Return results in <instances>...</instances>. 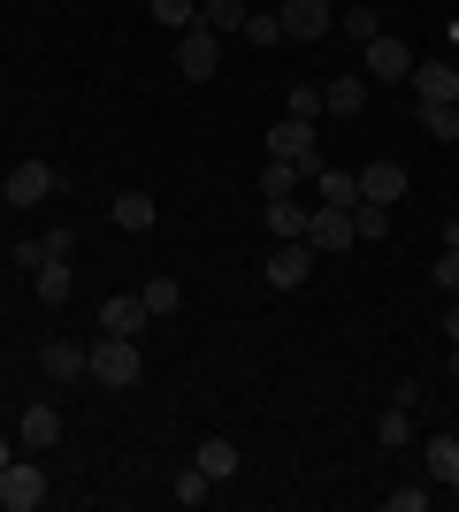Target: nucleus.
<instances>
[{"instance_id":"1","label":"nucleus","mask_w":459,"mask_h":512,"mask_svg":"<svg viewBox=\"0 0 459 512\" xmlns=\"http://www.w3.org/2000/svg\"><path fill=\"white\" fill-rule=\"evenodd\" d=\"M268 153H276V161H291L299 176H322V169H329V161H322V130L299 123V115H284V123L268 130Z\"/></svg>"},{"instance_id":"2","label":"nucleus","mask_w":459,"mask_h":512,"mask_svg":"<svg viewBox=\"0 0 459 512\" xmlns=\"http://www.w3.org/2000/svg\"><path fill=\"white\" fill-rule=\"evenodd\" d=\"M85 360H92V375H100L108 390H131L138 375H146V360H138V337H100Z\"/></svg>"},{"instance_id":"3","label":"nucleus","mask_w":459,"mask_h":512,"mask_svg":"<svg viewBox=\"0 0 459 512\" xmlns=\"http://www.w3.org/2000/svg\"><path fill=\"white\" fill-rule=\"evenodd\" d=\"M222 69V39L207 31V23H192V31H176V77L184 85H207Z\"/></svg>"},{"instance_id":"4","label":"nucleus","mask_w":459,"mask_h":512,"mask_svg":"<svg viewBox=\"0 0 459 512\" xmlns=\"http://www.w3.org/2000/svg\"><path fill=\"white\" fill-rule=\"evenodd\" d=\"M276 16H284V39L291 46H314L337 31V0H276Z\"/></svg>"},{"instance_id":"5","label":"nucleus","mask_w":459,"mask_h":512,"mask_svg":"<svg viewBox=\"0 0 459 512\" xmlns=\"http://www.w3.org/2000/svg\"><path fill=\"white\" fill-rule=\"evenodd\" d=\"M0 505H8V512H39L46 505V474H39L31 451H16V459L0 467Z\"/></svg>"},{"instance_id":"6","label":"nucleus","mask_w":459,"mask_h":512,"mask_svg":"<svg viewBox=\"0 0 459 512\" xmlns=\"http://www.w3.org/2000/svg\"><path fill=\"white\" fill-rule=\"evenodd\" d=\"M360 77H368V85H406V77H414V46H398L391 31L368 39L360 46Z\"/></svg>"},{"instance_id":"7","label":"nucleus","mask_w":459,"mask_h":512,"mask_svg":"<svg viewBox=\"0 0 459 512\" xmlns=\"http://www.w3.org/2000/svg\"><path fill=\"white\" fill-rule=\"evenodd\" d=\"M0 192H8V207H39V199L62 192V169H54V161H16Z\"/></svg>"},{"instance_id":"8","label":"nucleus","mask_w":459,"mask_h":512,"mask_svg":"<svg viewBox=\"0 0 459 512\" xmlns=\"http://www.w3.org/2000/svg\"><path fill=\"white\" fill-rule=\"evenodd\" d=\"M306 245H314V253H352V245H360V230H352V207H314V222H306Z\"/></svg>"},{"instance_id":"9","label":"nucleus","mask_w":459,"mask_h":512,"mask_svg":"<svg viewBox=\"0 0 459 512\" xmlns=\"http://www.w3.org/2000/svg\"><path fill=\"white\" fill-rule=\"evenodd\" d=\"M306 276H314V245H306V237H276V253H268V283H276V291H299Z\"/></svg>"},{"instance_id":"10","label":"nucleus","mask_w":459,"mask_h":512,"mask_svg":"<svg viewBox=\"0 0 459 512\" xmlns=\"http://www.w3.org/2000/svg\"><path fill=\"white\" fill-rule=\"evenodd\" d=\"M406 192H414V176L398 169V161H368V169H360V199H383V207H398Z\"/></svg>"},{"instance_id":"11","label":"nucleus","mask_w":459,"mask_h":512,"mask_svg":"<svg viewBox=\"0 0 459 512\" xmlns=\"http://www.w3.org/2000/svg\"><path fill=\"white\" fill-rule=\"evenodd\" d=\"M77 253V230H46V237H23L16 245V268L31 276V268H46V260H69Z\"/></svg>"},{"instance_id":"12","label":"nucleus","mask_w":459,"mask_h":512,"mask_svg":"<svg viewBox=\"0 0 459 512\" xmlns=\"http://www.w3.org/2000/svg\"><path fill=\"white\" fill-rule=\"evenodd\" d=\"M146 299H138V291H123V299H108L100 306V337H138V329H146Z\"/></svg>"},{"instance_id":"13","label":"nucleus","mask_w":459,"mask_h":512,"mask_svg":"<svg viewBox=\"0 0 459 512\" xmlns=\"http://www.w3.org/2000/svg\"><path fill=\"white\" fill-rule=\"evenodd\" d=\"M54 436H62V413H54V406H23V421H16L23 451H54Z\"/></svg>"},{"instance_id":"14","label":"nucleus","mask_w":459,"mask_h":512,"mask_svg":"<svg viewBox=\"0 0 459 512\" xmlns=\"http://www.w3.org/2000/svg\"><path fill=\"white\" fill-rule=\"evenodd\" d=\"M39 367H46V383H77V375H92V360H85V344H46L39 352Z\"/></svg>"},{"instance_id":"15","label":"nucleus","mask_w":459,"mask_h":512,"mask_svg":"<svg viewBox=\"0 0 459 512\" xmlns=\"http://www.w3.org/2000/svg\"><path fill=\"white\" fill-rule=\"evenodd\" d=\"M414 100H459V62H414Z\"/></svg>"},{"instance_id":"16","label":"nucleus","mask_w":459,"mask_h":512,"mask_svg":"<svg viewBox=\"0 0 459 512\" xmlns=\"http://www.w3.org/2000/svg\"><path fill=\"white\" fill-rule=\"evenodd\" d=\"M368 107V77L352 69V77H337V85H322V115H360Z\"/></svg>"},{"instance_id":"17","label":"nucleus","mask_w":459,"mask_h":512,"mask_svg":"<svg viewBox=\"0 0 459 512\" xmlns=\"http://www.w3.org/2000/svg\"><path fill=\"white\" fill-rule=\"evenodd\" d=\"M115 230H131V237H146L153 230V192H115Z\"/></svg>"},{"instance_id":"18","label":"nucleus","mask_w":459,"mask_h":512,"mask_svg":"<svg viewBox=\"0 0 459 512\" xmlns=\"http://www.w3.org/2000/svg\"><path fill=\"white\" fill-rule=\"evenodd\" d=\"M306 222H314V207H299V192L268 199V237H306Z\"/></svg>"},{"instance_id":"19","label":"nucleus","mask_w":459,"mask_h":512,"mask_svg":"<svg viewBox=\"0 0 459 512\" xmlns=\"http://www.w3.org/2000/svg\"><path fill=\"white\" fill-rule=\"evenodd\" d=\"M31 283H39V306H69V291H77L69 260H46V268H31Z\"/></svg>"},{"instance_id":"20","label":"nucleus","mask_w":459,"mask_h":512,"mask_svg":"<svg viewBox=\"0 0 459 512\" xmlns=\"http://www.w3.org/2000/svg\"><path fill=\"white\" fill-rule=\"evenodd\" d=\"M245 16H253L245 0H199V23H207L215 39H230V31H245Z\"/></svg>"},{"instance_id":"21","label":"nucleus","mask_w":459,"mask_h":512,"mask_svg":"<svg viewBox=\"0 0 459 512\" xmlns=\"http://www.w3.org/2000/svg\"><path fill=\"white\" fill-rule=\"evenodd\" d=\"M421 130H429L437 146H452L459 138V100H421Z\"/></svg>"},{"instance_id":"22","label":"nucleus","mask_w":459,"mask_h":512,"mask_svg":"<svg viewBox=\"0 0 459 512\" xmlns=\"http://www.w3.org/2000/svg\"><path fill=\"white\" fill-rule=\"evenodd\" d=\"M429 482L459 490V436H429Z\"/></svg>"},{"instance_id":"23","label":"nucleus","mask_w":459,"mask_h":512,"mask_svg":"<svg viewBox=\"0 0 459 512\" xmlns=\"http://www.w3.org/2000/svg\"><path fill=\"white\" fill-rule=\"evenodd\" d=\"M192 467H207V474H215V482H230V474H238V444H230V436H207Z\"/></svg>"},{"instance_id":"24","label":"nucleus","mask_w":459,"mask_h":512,"mask_svg":"<svg viewBox=\"0 0 459 512\" xmlns=\"http://www.w3.org/2000/svg\"><path fill=\"white\" fill-rule=\"evenodd\" d=\"M375 444H383V451H406V444H414V406H391V413H383V421H375Z\"/></svg>"},{"instance_id":"25","label":"nucleus","mask_w":459,"mask_h":512,"mask_svg":"<svg viewBox=\"0 0 459 512\" xmlns=\"http://www.w3.org/2000/svg\"><path fill=\"white\" fill-rule=\"evenodd\" d=\"M169 497H176V505H207V497H215V474H207V467H176Z\"/></svg>"},{"instance_id":"26","label":"nucleus","mask_w":459,"mask_h":512,"mask_svg":"<svg viewBox=\"0 0 459 512\" xmlns=\"http://www.w3.org/2000/svg\"><path fill=\"white\" fill-rule=\"evenodd\" d=\"M253 184H261V199H291V192H299V184H306V176L291 169V161H276V153H268V169L253 176Z\"/></svg>"},{"instance_id":"27","label":"nucleus","mask_w":459,"mask_h":512,"mask_svg":"<svg viewBox=\"0 0 459 512\" xmlns=\"http://www.w3.org/2000/svg\"><path fill=\"white\" fill-rule=\"evenodd\" d=\"M314 184H322V207H360V176L352 169H322Z\"/></svg>"},{"instance_id":"28","label":"nucleus","mask_w":459,"mask_h":512,"mask_svg":"<svg viewBox=\"0 0 459 512\" xmlns=\"http://www.w3.org/2000/svg\"><path fill=\"white\" fill-rule=\"evenodd\" d=\"M352 230H360V245L391 237V207H383V199H360V207H352Z\"/></svg>"},{"instance_id":"29","label":"nucleus","mask_w":459,"mask_h":512,"mask_svg":"<svg viewBox=\"0 0 459 512\" xmlns=\"http://www.w3.org/2000/svg\"><path fill=\"white\" fill-rule=\"evenodd\" d=\"M146 16L161 23V31H192V23H199V0H146Z\"/></svg>"},{"instance_id":"30","label":"nucleus","mask_w":459,"mask_h":512,"mask_svg":"<svg viewBox=\"0 0 459 512\" xmlns=\"http://www.w3.org/2000/svg\"><path fill=\"white\" fill-rule=\"evenodd\" d=\"M138 299H146V314H153V321H169L176 306H184V291H176V276H153L146 291H138Z\"/></svg>"},{"instance_id":"31","label":"nucleus","mask_w":459,"mask_h":512,"mask_svg":"<svg viewBox=\"0 0 459 512\" xmlns=\"http://www.w3.org/2000/svg\"><path fill=\"white\" fill-rule=\"evenodd\" d=\"M337 23H345V31H352V46H368V39H383V16H375L368 0H352V8H345V16H337Z\"/></svg>"},{"instance_id":"32","label":"nucleus","mask_w":459,"mask_h":512,"mask_svg":"<svg viewBox=\"0 0 459 512\" xmlns=\"http://www.w3.org/2000/svg\"><path fill=\"white\" fill-rule=\"evenodd\" d=\"M238 39H253V46H284V16H276V8H253Z\"/></svg>"},{"instance_id":"33","label":"nucleus","mask_w":459,"mask_h":512,"mask_svg":"<svg viewBox=\"0 0 459 512\" xmlns=\"http://www.w3.org/2000/svg\"><path fill=\"white\" fill-rule=\"evenodd\" d=\"M429 283H437L444 299H459V253H437V268H429Z\"/></svg>"},{"instance_id":"34","label":"nucleus","mask_w":459,"mask_h":512,"mask_svg":"<svg viewBox=\"0 0 459 512\" xmlns=\"http://www.w3.org/2000/svg\"><path fill=\"white\" fill-rule=\"evenodd\" d=\"M291 115L314 123V115H322V85H291Z\"/></svg>"},{"instance_id":"35","label":"nucleus","mask_w":459,"mask_h":512,"mask_svg":"<svg viewBox=\"0 0 459 512\" xmlns=\"http://www.w3.org/2000/svg\"><path fill=\"white\" fill-rule=\"evenodd\" d=\"M383 505H391V512H421V505H429V490H414V482H406V490H391Z\"/></svg>"},{"instance_id":"36","label":"nucleus","mask_w":459,"mask_h":512,"mask_svg":"<svg viewBox=\"0 0 459 512\" xmlns=\"http://www.w3.org/2000/svg\"><path fill=\"white\" fill-rule=\"evenodd\" d=\"M444 337H452V344H459V299H452V306H444Z\"/></svg>"},{"instance_id":"37","label":"nucleus","mask_w":459,"mask_h":512,"mask_svg":"<svg viewBox=\"0 0 459 512\" xmlns=\"http://www.w3.org/2000/svg\"><path fill=\"white\" fill-rule=\"evenodd\" d=\"M444 253H459V214H452V222H444Z\"/></svg>"},{"instance_id":"38","label":"nucleus","mask_w":459,"mask_h":512,"mask_svg":"<svg viewBox=\"0 0 459 512\" xmlns=\"http://www.w3.org/2000/svg\"><path fill=\"white\" fill-rule=\"evenodd\" d=\"M8 459H16V444H8V436H0V467H8Z\"/></svg>"}]
</instances>
